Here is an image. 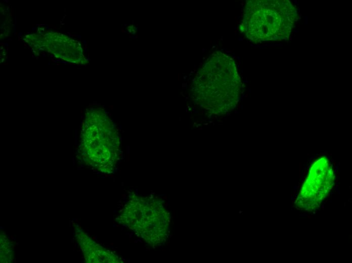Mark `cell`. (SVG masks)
Wrapping results in <instances>:
<instances>
[{
    "instance_id": "6da1fadb",
    "label": "cell",
    "mask_w": 352,
    "mask_h": 263,
    "mask_svg": "<svg viewBox=\"0 0 352 263\" xmlns=\"http://www.w3.org/2000/svg\"><path fill=\"white\" fill-rule=\"evenodd\" d=\"M87 114L80 134L82 157L99 169H106L111 164L113 150L118 144L117 132L111 120L100 111Z\"/></svg>"
},
{
    "instance_id": "7a4b0ae2",
    "label": "cell",
    "mask_w": 352,
    "mask_h": 263,
    "mask_svg": "<svg viewBox=\"0 0 352 263\" xmlns=\"http://www.w3.org/2000/svg\"><path fill=\"white\" fill-rule=\"evenodd\" d=\"M335 175L328 159L323 156L311 166L308 175L302 186V196H318L319 200L332 189Z\"/></svg>"
},
{
    "instance_id": "3957f363",
    "label": "cell",
    "mask_w": 352,
    "mask_h": 263,
    "mask_svg": "<svg viewBox=\"0 0 352 263\" xmlns=\"http://www.w3.org/2000/svg\"><path fill=\"white\" fill-rule=\"evenodd\" d=\"M14 251L10 240L4 233H1V262H11L13 259Z\"/></svg>"
}]
</instances>
